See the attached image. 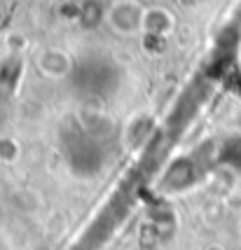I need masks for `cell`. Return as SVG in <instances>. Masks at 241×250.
I'll return each mask as SVG.
<instances>
[{
  "mask_svg": "<svg viewBox=\"0 0 241 250\" xmlns=\"http://www.w3.org/2000/svg\"><path fill=\"white\" fill-rule=\"evenodd\" d=\"M195 183H197V168L190 159H175L162 178V187H166V192H183Z\"/></svg>",
  "mask_w": 241,
  "mask_h": 250,
  "instance_id": "3",
  "label": "cell"
},
{
  "mask_svg": "<svg viewBox=\"0 0 241 250\" xmlns=\"http://www.w3.org/2000/svg\"><path fill=\"white\" fill-rule=\"evenodd\" d=\"M143 19H145V10L133 0H120V2L110 5L106 12V21H108L110 31L122 38H131V35L143 33Z\"/></svg>",
  "mask_w": 241,
  "mask_h": 250,
  "instance_id": "1",
  "label": "cell"
},
{
  "mask_svg": "<svg viewBox=\"0 0 241 250\" xmlns=\"http://www.w3.org/2000/svg\"><path fill=\"white\" fill-rule=\"evenodd\" d=\"M22 157V147L7 133H0V164H14Z\"/></svg>",
  "mask_w": 241,
  "mask_h": 250,
  "instance_id": "6",
  "label": "cell"
},
{
  "mask_svg": "<svg viewBox=\"0 0 241 250\" xmlns=\"http://www.w3.org/2000/svg\"><path fill=\"white\" fill-rule=\"evenodd\" d=\"M35 68L47 80H66L75 73V61L66 49L49 47V49H43L35 56Z\"/></svg>",
  "mask_w": 241,
  "mask_h": 250,
  "instance_id": "2",
  "label": "cell"
},
{
  "mask_svg": "<svg viewBox=\"0 0 241 250\" xmlns=\"http://www.w3.org/2000/svg\"><path fill=\"white\" fill-rule=\"evenodd\" d=\"M174 31V17L162 7H153L145 10V19H143V35L145 38H169Z\"/></svg>",
  "mask_w": 241,
  "mask_h": 250,
  "instance_id": "5",
  "label": "cell"
},
{
  "mask_svg": "<svg viewBox=\"0 0 241 250\" xmlns=\"http://www.w3.org/2000/svg\"><path fill=\"white\" fill-rule=\"evenodd\" d=\"M153 129H154L153 117H150L148 112H138V115L127 124V129H124V145H127L129 150H138V147H143L145 143L150 141Z\"/></svg>",
  "mask_w": 241,
  "mask_h": 250,
  "instance_id": "4",
  "label": "cell"
}]
</instances>
